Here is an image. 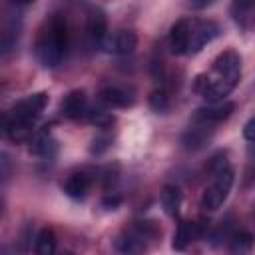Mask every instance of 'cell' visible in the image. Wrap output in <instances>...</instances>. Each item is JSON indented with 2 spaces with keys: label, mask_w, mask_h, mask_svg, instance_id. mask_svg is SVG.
I'll use <instances>...</instances> for the list:
<instances>
[{
  "label": "cell",
  "mask_w": 255,
  "mask_h": 255,
  "mask_svg": "<svg viewBox=\"0 0 255 255\" xmlns=\"http://www.w3.org/2000/svg\"><path fill=\"white\" fill-rule=\"evenodd\" d=\"M241 78V56L235 50L221 52L209 74H201L195 78V90L209 102L217 104L229 96Z\"/></svg>",
  "instance_id": "cell-1"
},
{
  "label": "cell",
  "mask_w": 255,
  "mask_h": 255,
  "mask_svg": "<svg viewBox=\"0 0 255 255\" xmlns=\"http://www.w3.org/2000/svg\"><path fill=\"white\" fill-rule=\"evenodd\" d=\"M68 50V28L60 14H54L42 28L36 42V56L44 68H56Z\"/></svg>",
  "instance_id": "cell-2"
},
{
  "label": "cell",
  "mask_w": 255,
  "mask_h": 255,
  "mask_svg": "<svg viewBox=\"0 0 255 255\" xmlns=\"http://www.w3.org/2000/svg\"><path fill=\"white\" fill-rule=\"evenodd\" d=\"M161 229L155 221H135L116 239V249L120 255H145L151 243H157Z\"/></svg>",
  "instance_id": "cell-3"
},
{
  "label": "cell",
  "mask_w": 255,
  "mask_h": 255,
  "mask_svg": "<svg viewBox=\"0 0 255 255\" xmlns=\"http://www.w3.org/2000/svg\"><path fill=\"white\" fill-rule=\"evenodd\" d=\"M233 185V169L231 165H223L221 169L213 171V183L203 191L201 195V207L203 211H215L223 205Z\"/></svg>",
  "instance_id": "cell-4"
},
{
  "label": "cell",
  "mask_w": 255,
  "mask_h": 255,
  "mask_svg": "<svg viewBox=\"0 0 255 255\" xmlns=\"http://www.w3.org/2000/svg\"><path fill=\"white\" fill-rule=\"evenodd\" d=\"M48 106V94L46 92H38L32 94L24 100H20L18 104H14L6 116V122L12 124H26V126H34V122L42 116L44 108Z\"/></svg>",
  "instance_id": "cell-5"
},
{
  "label": "cell",
  "mask_w": 255,
  "mask_h": 255,
  "mask_svg": "<svg viewBox=\"0 0 255 255\" xmlns=\"http://www.w3.org/2000/svg\"><path fill=\"white\" fill-rule=\"evenodd\" d=\"M219 26L213 20H193L191 22V40H189V50L187 54L199 52L205 44H209L213 38H217Z\"/></svg>",
  "instance_id": "cell-6"
},
{
  "label": "cell",
  "mask_w": 255,
  "mask_h": 255,
  "mask_svg": "<svg viewBox=\"0 0 255 255\" xmlns=\"http://www.w3.org/2000/svg\"><path fill=\"white\" fill-rule=\"evenodd\" d=\"M135 46H137V36L131 30H118V32L106 36V40L102 42V48L106 52L120 54V56L131 54L135 50Z\"/></svg>",
  "instance_id": "cell-7"
},
{
  "label": "cell",
  "mask_w": 255,
  "mask_h": 255,
  "mask_svg": "<svg viewBox=\"0 0 255 255\" xmlns=\"http://www.w3.org/2000/svg\"><path fill=\"white\" fill-rule=\"evenodd\" d=\"M60 114L68 120H80L88 116V100L84 90H72L70 94L64 96L60 104Z\"/></svg>",
  "instance_id": "cell-8"
},
{
  "label": "cell",
  "mask_w": 255,
  "mask_h": 255,
  "mask_svg": "<svg viewBox=\"0 0 255 255\" xmlns=\"http://www.w3.org/2000/svg\"><path fill=\"white\" fill-rule=\"evenodd\" d=\"M191 22L189 18H181L171 26L169 32V48L173 54H187L191 40Z\"/></svg>",
  "instance_id": "cell-9"
},
{
  "label": "cell",
  "mask_w": 255,
  "mask_h": 255,
  "mask_svg": "<svg viewBox=\"0 0 255 255\" xmlns=\"http://www.w3.org/2000/svg\"><path fill=\"white\" fill-rule=\"evenodd\" d=\"M235 110L233 102H217V104H207L197 110V120L207 122V124H217L227 120Z\"/></svg>",
  "instance_id": "cell-10"
},
{
  "label": "cell",
  "mask_w": 255,
  "mask_h": 255,
  "mask_svg": "<svg viewBox=\"0 0 255 255\" xmlns=\"http://www.w3.org/2000/svg\"><path fill=\"white\" fill-rule=\"evenodd\" d=\"M98 100H100L104 106H108V108H128V106H131V102H133L131 94H129L128 90L120 88V86H108V88L100 90Z\"/></svg>",
  "instance_id": "cell-11"
},
{
  "label": "cell",
  "mask_w": 255,
  "mask_h": 255,
  "mask_svg": "<svg viewBox=\"0 0 255 255\" xmlns=\"http://www.w3.org/2000/svg\"><path fill=\"white\" fill-rule=\"evenodd\" d=\"M201 122V120H199ZM211 128H209V124L207 122H201L199 126H193V128H189L185 133H183V145H185V149H201L209 139H211Z\"/></svg>",
  "instance_id": "cell-12"
},
{
  "label": "cell",
  "mask_w": 255,
  "mask_h": 255,
  "mask_svg": "<svg viewBox=\"0 0 255 255\" xmlns=\"http://www.w3.org/2000/svg\"><path fill=\"white\" fill-rule=\"evenodd\" d=\"M203 235V225L201 223H193V221H181L175 235H173V249L181 251L185 249L193 239Z\"/></svg>",
  "instance_id": "cell-13"
},
{
  "label": "cell",
  "mask_w": 255,
  "mask_h": 255,
  "mask_svg": "<svg viewBox=\"0 0 255 255\" xmlns=\"http://www.w3.org/2000/svg\"><path fill=\"white\" fill-rule=\"evenodd\" d=\"M88 36L94 44H100L106 40L108 36V22H106V16L102 10H92L90 16H88Z\"/></svg>",
  "instance_id": "cell-14"
},
{
  "label": "cell",
  "mask_w": 255,
  "mask_h": 255,
  "mask_svg": "<svg viewBox=\"0 0 255 255\" xmlns=\"http://www.w3.org/2000/svg\"><path fill=\"white\" fill-rule=\"evenodd\" d=\"M90 185H92V177H90L86 171H78V173H72V175L66 179L64 191H66L70 197L80 199V197H84V195L88 193Z\"/></svg>",
  "instance_id": "cell-15"
},
{
  "label": "cell",
  "mask_w": 255,
  "mask_h": 255,
  "mask_svg": "<svg viewBox=\"0 0 255 255\" xmlns=\"http://www.w3.org/2000/svg\"><path fill=\"white\" fill-rule=\"evenodd\" d=\"M181 205V191L175 185H165L161 189V207L169 217H175L179 213Z\"/></svg>",
  "instance_id": "cell-16"
},
{
  "label": "cell",
  "mask_w": 255,
  "mask_h": 255,
  "mask_svg": "<svg viewBox=\"0 0 255 255\" xmlns=\"http://www.w3.org/2000/svg\"><path fill=\"white\" fill-rule=\"evenodd\" d=\"M34 255H56V233L50 227H44L34 245Z\"/></svg>",
  "instance_id": "cell-17"
},
{
  "label": "cell",
  "mask_w": 255,
  "mask_h": 255,
  "mask_svg": "<svg viewBox=\"0 0 255 255\" xmlns=\"http://www.w3.org/2000/svg\"><path fill=\"white\" fill-rule=\"evenodd\" d=\"M253 247V235L247 231L233 233L229 237V253L231 255H247Z\"/></svg>",
  "instance_id": "cell-18"
},
{
  "label": "cell",
  "mask_w": 255,
  "mask_h": 255,
  "mask_svg": "<svg viewBox=\"0 0 255 255\" xmlns=\"http://www.w3.org/2000/svg\"><path fill=\"white\" fill-rule=\"evenodd\" d=\"M30 151L36 153V155H52L56 151V141L48 135V133H38L34 139H32V145H30Z\"/></svg>",
  "instance_id": "cell-19"
},
{
  "label": "cell",
  "mask_w": 255,
  "mask_h": 255,
  "mask_svg": "<svg viewBox=\"0 0 255 255\" xmlns=\"http://www.w3.org/2000/svg\"><path fill=\"white\" fill-rule=\"evenodd\" d=\"M88 122L94 124L96 128H110L116 122V116L108 110H92L88 112Z\"/></svg>",
  "instance_id": "cell-20"
},
{
  "label": "cell",
  "mask_w": 255,
  "mask_h": 255,
  "mask_svg": "<svg viewBox=\"0 0 255 255\" xmlns=\"http://www.w3.org/2000/svg\"><path fill=\"white\" fill-rule=\"evenodd\" d=\"M18 42V26L16 22H10L4 26V32H2V52L8 54Z\"/></svg>",
  "instance_id": "cell-21"
},
{
  "label": "cell",
  "mask_w": 255,
  "mask_h": 255,
  "mask_svg": "<svg viewBox=\"0 0 255 255\" xmlns=\"http://www.w3.org/2000/svg\"><path fill=\"white\" fill-rule=\"evenodd\" d=\"M149 108H151L153 112H157V114L165 112V110L169 108V96H167V92H165V90H155V92H151V96H149Z\"/></svg>",
  "instance_id": "cell-22"
},
{
  "label": "cell",
  "mask_w": 255,
  "mask_h": 255,
  "mask_svg": "<svg viewBox=\"0 0 255 255\" xmlns=\"http://www.w3.org/2000/svg\"><path fill=\"white\" fill-rule=\"evenodd\" d=\"M243 135H245V139L255 141V118H251V120L245 124V128H243Z\"/></svg>",
  "instance_id": "cell-23"
},
{
  "label": "cell",
  "mask_w": 255,
  "mask_h": 255,
  "mask_svg": "<svg viewBox=\"0 0 255 255\" xmlns=\"http://www.w3.org/2000/svg\"><path fill=\"white\" fill-rule=\"evenodd\" d=\"M118 203H120V197H106V199H104L106 209H116V207H118Z\"/></svg>",
  "instance_id": "cell-24"
},
{
  "label": "cell",
  "mask_w": 255,
  "mask_h": 255,
  "mask_svg": "<svg viewBox=\"0 0 255 255\" xmlns=\"http://www.w3.org/2000/svg\"><path fill=\"white\" fill-rule=\"evenodd\" d=\"M56 255H74L72 251H60V253H56Z\"/></svg>",
  "instance_id": "cell-25"
}]
</instances>
